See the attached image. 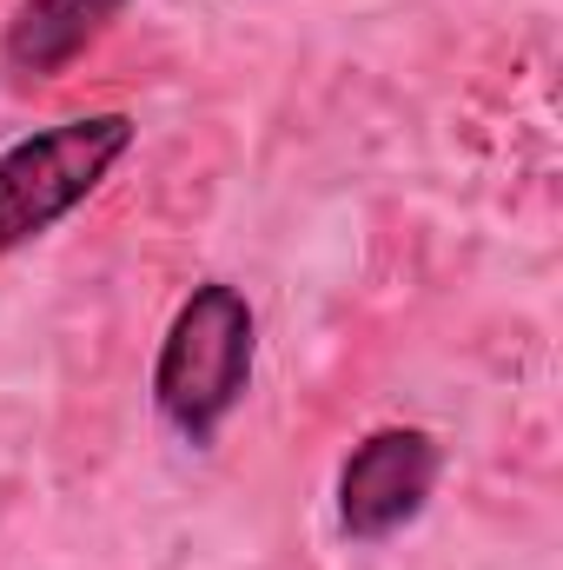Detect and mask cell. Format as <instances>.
Instances as JSON below:
<instances>
[{"instance_id": "obj_1", "label": "cell", "mask_w": 563, "mask_h": 570, "mask_svg": "<svg viewBox=\"0 0 563 570\" xmlns=\"http://www.w3.org/2000/svg\"><path fill=\"white\" fill-rule=\"evenodd\" d=\"M253 365H259V312L239 285L206 279L186 292V305L172 312L159 358H152V412L172 438H186L192 451H206L219 425L239 412V399L253 392Z\"/></svg>"}, {"instance_id": "obj_2", "label": "cell", "mask_w": 563, "mask_h": 570, "mask_svg": "<svg viewBox=\"0 0 563 570\" xmlns=\"http://www.w3.org/2000/svg\"><path fill=\"white\" fill-rule=\"evenodd\" d=\"M134 140H140V120L113 107V114L53 120L7 146L0 153V259L47 239L60 219H73L113 179V166L134 153Z\"/></svg>"}, {"instance_id": "obj_4", "label": "cell", "mask_w": 563, "mask_h": 570, "mask_svg": "<svg viewBox=\"0 0 563 570\" xmlns=\"http://www.w3.org/2000/svg\"><path fill=\"white\" fill-rule=\"evenodd\" d=\"M134 0H20L7 33H0V67L20 87H47L60 80Z\"/></svg>"}, {"instance_id": "obj_3", "label": "cell", "mask_w": 563, "mask_h": 570, "mask_svg": "<svg viewBox=\"0 0 563 570\" xmlns=\"http://www.w3.org/2000/svg\"><path fill=\"white\" fill-rule=\"evenodd\" d=\"M444 451L418 425H378L352 444L338 464V531L352 544H385L405 524H418L431 491H437Z\"/></svg>"}]
</instances>
